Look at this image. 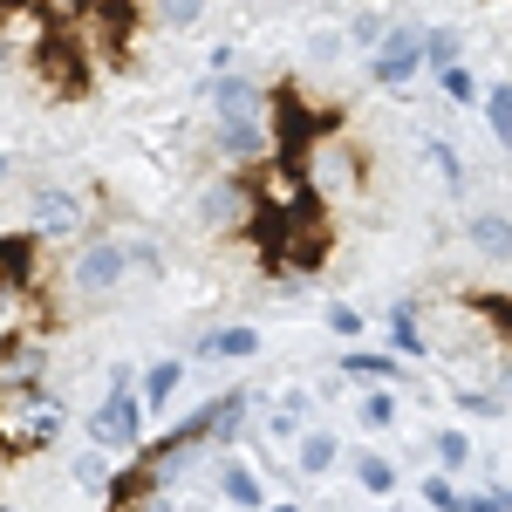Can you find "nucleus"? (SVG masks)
I'll return each instance as SVG.
<instances>
[{
    "instance_id": "nucleus-1",
    "label": "nucleus",
    "mask_w": 512,
    "mask_h": 512,
    "mask_svg": "<svg viewBox=\"0 0 512 512\" xmlns=\"http://www.w3.org/2000/svg\"><path fill=\"white\" fill-rule=\"evenodd\" d=\"M123 280H130V239H89L69 260V287L82 301H110Z\"/></svg>"
},
{
    "instance_id": "nucleus-2",
    "label": "nucleus",
    "mask_w": 512,
    "mask_h": 512,
    "mask_svg": "<svg viewBox=\"0 0 512 512\" xmlns=\"http://www.w3.org/2000/svg\"><path fill=\"white\" fill-rule=\"evenodd\" d=\"M89 437H96V451H137L144 444V403H137V390L103 396L89 410Z\"/></svg>"
},
{
    "instance_id": "nucleus-3",
    "label": "nucleus",
    "mask_w": 512,
    "mask_h": 512,
    "mask_svg": "<svg viewBox=\"0 0 512 512\" xmlns=\"http://www.w3.org/2000/svg\"><path fill=\"white\" fill-rule=\"evenodd\" d=\"M417 69H424V35H417V28H390L383 48H376V82H383V89H403Z\"/></svg>"
},
{
    "instance_id": "nucleus-4",
    "label": "nucleus",
    "mask_w": 512,
    "mask_h": 512,
    "mask_svg": "<svg viewBox=\"0 0 512 512\" xmlns=\"http://www.w3.org/2000/svg\"><path fill=\"white\" fill-rule=\"evenodd\" d=\"M82 198L76 192H35V205H28V233L35 239H69V233H82Z\"/></svg>"
},
{
    "instance_id": "nucleus-5",
    "label": "nucleus",
    "mask_w": 512,
    "mask_h": 512,
    "mask_svg": "<svg viewBox=\"0 0 512 512\" xmlns=\"http://www.w3.org/2000/svg\"><path fill=\"white\" fill-rule=\"evenodd\" d=\"M212 117H219V123H260V117H267V96H260V82L219 76V82H212Z\"/></svg>"
},
{
    "instance_id": "nucleus-6",
    "label": "nucleus",
    "mask_w": 512,
    "mask_h": 512,
    "mask_svg": "<svg viewBox=\"0 0 512 512\" xmlns=\"http://www.w3.org/2000/svg\"><path fill=\"white\" fill-rule=\"evenodd\" d=\"M308 410H315L308 390H280L274 403H267V424H260V431L274 437V444H301V437H308Z\"/></svg>"
},
{
    "instance_id": "nucleus-7",
    "label": "nucleus",
    "mask_w": 512,
    "mask_h": 512,
    "mask_svg": "<svg viewBox=\"0 0 512 512\" xmlns=\"http://www.w3.org/2000/svg\"><path fill=\"white\" fill-rule=\"evenodd\" d=\"M342 376L362 383V390H390L396 376H403V355L396 349H349L342 355Z\"/></svg>"
},
{
    "instance_id": "nucleus-8",
    "label": "nucleus",
    "mask_w": 512,
    "mask_h": 512,
    "mask_svg": "<svg viewBox=\"0 0 512 512\" xmlns=\"http://www.w3.org/2000/svg\"><path fill=\"white\" fill-rule=\"evenodd\" d=\"M219 492H226L233 512H260L267 506V485H260V472H253L246 458H219Z\"/></svg>"
},
{
    "instance_id": "nucleus-9",
    "label": "nucleus",
    "mask_w": 512,
    "mask_h": 512,
    "mask_svg": "<svg viewBox=\"0 0 512 512\" xmlns=\"http://www.w3.org/2000/svg\"><path fill=\"white\" fill-rule=\"evenodd\" d=\"M246 219V185L239 178H219L198 192V226H239Z\"/></svg>"
},
{
    "instance_id": "nucleus-10",
    "label": "nucleus",
    "mask_w": 512,
    "mask_h": 512,
    "mask_svg": "<svg viewBox=\"0 0 512 512\" xmlns=\"http://www.w3.org/2000/svg\"><path fill=\"white\" fill-rule=\"evenodd\" d=\"M274 151L267 144V123H219V158L226 164H260Z\"/></svg>"
},
{
    "instance_id": "nucleus-11",
    "label": "nucleus",
    "mask_w": 512,
    "mask_h": 512,
    "mask_svg": "<svg viewBox=\"0 0 512 512\" xmlns=\"http://www.w3.org/2000/svg\"><path fill=\"white\" fill-rule=\"evenodd\" d=\"M198 349L219 355V362H253V355H260V328H246V321H226V328H212Z\"/></svg>"
},
{
    "instance_id": "nucleus-12",
    "label": "nucleus",
    "mask_w": 512,
    "mask_h": 512,
    "mask_svg": "<svg viewBox=\"0 0 512 512\" xmlns=\"http://www.w3.org/2000/svg\"><path fill=\"white\" fill-rule=\"evenodd\" d=\"M342 465V444H335V431H308L301 444H294V472L301 478H328Z\"/></svg>"
},
{
    "instance_id": "nucleus-13",
    "label": "nucleus",
    "mask_w": 512,
    "mask_h": 512,
    "mask_svg": "<svg viewBox=\"0 0 512 512\" xmlns=\"http://www.w3.org/2000/svg\"><path fill=\"white\" fill-rule=\"evenodd\" d=\"M472 246H478V260H512V219L506 212H472Z\"/></svg>"
},
{
    "instance_id": "nucleus-14",
    "label": "nucleus",
    "mask_w": 512,
    "mask_h": 512,
    "mask_svg": "<svg viewBox=\"0 0 512 512\" xmlns=\"http://www.w3.org/2000/svg\"><path fill=\"white\" fill-rule=\"evenodd\" d=\"M178 383H185V362H178V355H164V362H151V369H144L137 403H144V410H164V403L178 396Z\"/></svg>"
},
{
    "instance_id": "nucleus-15",
    "label": "nucleus",
    "mask_w": 512,
    "mask_h": 512,
    "mask_svg": "<svg viewBox=\"0 0 512 512\" xmlns=\"http://www.w3.org/2000/svg\"><path fill=\"white\" fill-rule=\"evenodd\" d=\"M355 485H362L369 499H390L396 492V465L383 458V451H355Z\"/></svg>"
},
{
    "instance_id": "nucleus-16",
    "label": "nucleus",
    "mask_w": 512,
    "mask_h": 512,
    "mask_svg": "<svg viewBox=\"0 0 512 512\" xmlns=\"http://www.w3.org/2000/svg\"><path fill=\"white\" fill-rule=\"evenodd\" d=\"M315 178H321V192H342V198H349V192H355V164H349V151H342V144H321Z\"/></svg>"
},
{
    "instance_id": "nucleus-17",
    "label": "nucleus",
    "mask_w": 512,
    "mask_h": 512,
    "mask_svg": "<svg viewBox=\"0 0 512 512\" xmlns=\"http://www.w3.org/2000/svg\"><path fill=\"white\" fill-rule=\"evenodd\" d=\"M383 35H390L383 7H362V14L349 21V35H342V41H355V48H369V55H376V48H383Z\"/></svg>"
},
{
    "instance_id": "nucleus-18",
    "label": "nucleus",
    "mask_w": 512,
    "mask_h": 512,
    "mask_svg": "<svg viewBox=\"0 0 512 512\" xmlns=\"http://www.w3.org/2000/svg\"><path fill=\"white\" fill-rule=\"evenodd\" d=\"M458 48H465V35H458V28H437V35H424V62L444 76V69H458Z\"/></svg>"
},
{
    "instance_id": "nucleus-19",
    "label": "nucleus",
    "mask_w": 512,
    "mask_h": 512,
    "mask_svg": "<svg viewBox=\"0 0 512 512\" xmlns=\"http://www.w3.org/2000/svg\"><path fill=\"white\" fill-rule=\"evenodd\" d=\"M362 431H396V390L362 396Z\"/></svg>"
},
{
    "instance_id": "nucleus-20",
    "label": "nucleus",
    "mask_w": 512,
    "mask_h": 512,
    "mask_svg": "<svg viewBox=\"0 0 512 512\" xmlns=\"http://www.w3.org/2000/svg\"><path fill=\"white\" fill-rule=\"evenodd\" d=\"M437 458H444V472H465L472 465V437L458 431V424H444L437 431Z\"/></svg>"
},
{
    "instance_id": "nucleus-21",
    "label": "nucleus",
    "mask_w": 512,
    "mask_h": 512,
    "mask_svg": "<svg viewBox=\"0 0 512 512\" xmlns=\"http://www.w3.org/2000/svg\"><path fill=\"white\" fill-rule=\"evenodd\" d=\"M485 123H492V137L512 144V82H492V103H485Z\"/></svg>"
},
{
    "instance_id": "nucleus-22",
    "label": "nucleus",
    "mask_w": 512,
    "mask_h": 512,
    "mask_svg": "<svg viewBox=\"0 0 512 512\" xmlns=\"http://www.w3.org/2000/svg\"><path fill=\"white\" fill-rule=\"evenodd\" d=\"M198 14H205V0H151V21L158 28H192Z\"/></svg>"
},
{
    "instance_id": "nucleus-23",
    "label": "nucleus",
    "mask_w": 512,
    "mask_h": 512,
    "mask_svg": "<svg viewBox=\"0 0 512 512\" xmlns=\"http://www.w3.org/2000/svg\"><path fill=\"white\" fill-rule=\"evenodd\" d=\"M390 335L403 355H424V328H417V308H390Z\"/></svg>"
},
{
    "instance_id": "nucleus-24",
    "label": "nucleus",
    "mask_w": 512,
    "mask_h": 512,
    "mask_svg": "<svg viewBox=\"0 0 512 512\" xmlns=\"http://www.w3.org/2000/svg\"><path fill=\"white\" fill-rule=\"evenodd\" d=\"M424 506H431V512H465V492L451 485V472L424 478Z\"/></svg>"
},
{
    "instance_id": "nucleus-25",
    "label": "nucleus",
    "mask_w": 512,
    "mask_h": 512,
    "mask_svg": "<svg viewBox=\"0 0 512 512\" xmlns=\"http://www.w3.org/2000/svg\"><path fill=\"white\" fill-rule=\"evenodd\" d=\"M437 96H444V103H472L478 76H472V69H444V76H437Z\"/></svg>"
},
{
    "instance_id": "nucleus-26",
    "label": "nucleus",
    "mask_w": 512,
    "mask_h": 512,
    "mask_svg": "<svg viewBox=\"0 0 512 512\" xmlns=\"http://www.w3.org/2000/svg\"><path fill=\"white\" fill-rule=\"evenodd\" d=\"M76 485L103 492V485H110V451H82V458H76Z\"/></svg>"
},
{
    "instance_id": "nucleus-27",
    "label": "nucleus",
    "mask_w": 512,
    "mask_h": 512,
    "mask_svg": "<svg viewBox=\"0 0 512 512\" xmlns=\"http://www.w3.org/2000/svg\"><path fill=\"white\" fill-rule=\"evenodd\" d=\"M130 274H164V246L158 239H130Z\"/></svg>"
},
{
    "instance_id": "nucleus-28",
    "label": "nucleus",
    "mask_w": 512,
    "mask_h": 512,
    "mask_svg": "<svg viewBox=\"0 0 512 512\" xmlns=\"http://www.w3.org/2000/svg\"><path fill=\"white\" fill-rule=\"evenodd\" d=\"M328 328H335L342 342H355V335H362V308H349V301H335V308H328Z\"/></svg>"
},
{
    "instance_id": "nucleus-29",
    "label": "nucleus",
    "mask_w": 512,
    "mask_h": 512,
    "mask_svg": "<svg viewBox=\"0 0 512 512\" xmlns=\"http://www.w3.org/2000/svg\"><path fill=\"white\" fill-rule=\"evenodd\" d=\"M431 164L444 171V185H451V192L465 185V164H458V151H451V144H431Z\"/></svg>"
},
{
    "instance_id": "nucleus-30",
    "label": "nucleus",
    "mask_w": 512,
    "mask_h": 512,
    "mask_svg": "<svg viewBox=\"0 0 512 512\" xmlns=\"http://www.w3.org/2000/svg\"><path fill=\"white\" fill-rule=\"evenodd\" d=\"M458 403H465L472 417H499V396H485V390H465V396H458Z\"/></svg>"
},
{
    "instance_id": "nucleus-31",
    "label": "nucleus",
    "mask_w": 512,
    "mask_h": 512,
    "mask_svg": "<svg viewBox=\"0 0 512 512\" xmlns=\"http://www.w3.org/2000/svg\"><path fill=\"white\" fill-rule=\"evenodd\" d=\"M267 512H301V506H287V499H280V506H267Z\"/></svg>"
},
{
    "instance_id": "nucleus-32",
    "label": "nucleus",
    "mask_w": 512,
    "mask_h": 512,
    "mask_svg": "<svg viewBox=\"0 0 512 512\" xmlns=\"http://www.w3.org/2000/svg\"><path fill=\"white\" fill-rule=\"evenodd\" d=\"M0 178H7V158H0Z\"/></svg>"
},
{
    "instance_id": "nucleus-33",
    "label": "nucleus",
    "mask_w": 512,
    "mask_h": 512,
    "mask_svg": "<svg viewBox=\"0 0 512 512\" xmlns=\"http://www.w3.org/2000/svg\"><path fill=\"white\" fill-rule=\"evenodd\" d=\"M0 512H14V506H0Z\"/></svg>"
}]
</instances>
